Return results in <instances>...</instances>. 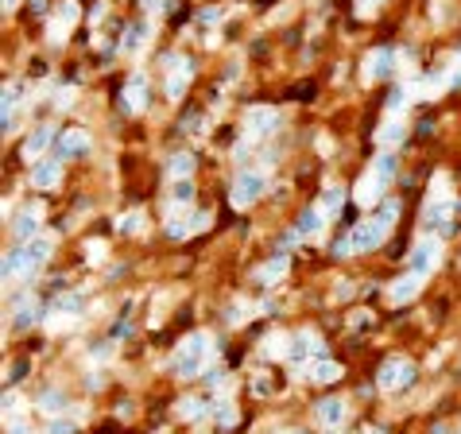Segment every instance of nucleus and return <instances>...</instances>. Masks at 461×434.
<instances>
[{
  "label": "nucleus",
  "instance_id": "nucleus-15",
  "mask_svg": "<svg viewBox=\"0 0 461 434\" xmlns=\"http://www.w3.org/2000/svg\"><path fill=\"white\" fill-rule=\"evenodd\" d=\"M147 105V78L144 74H132V78L125 81V109L128 113H144Z\"/></svg>",
  "mask_w": 461,
  "mask_h": 434
},
{
  "label": "nucleus",
  "instance_id": "nucleus-41",
  "mask_svg": "<svg viewBox=\"0 0 461 434\" xmlns=\"http://www.w3.org/2000/svg\"><path fill=\"white\" fill-rule=\"evenodd\" d=\"M16 411H20V399H16V396H4V415H16Z\"/></svg>",
  "mask_w": 461,
  "mask_h": 434
},
{
  "label": "nucleus",
  "instance_id": "nucleus-37",
  "mask_svg": "<svg viewBox=\"0 0 461 434\" xmlns=\"http://www.w3.org/2000/svg\"><path fill=\"white\" fill-rule=\"evenodd\" d=\"M217 423H221V427H233V423H237V407H229V399H221V407H217Z\"/></svg>",
  "mask_w": 461,
  "mask_h": 434
},
{
  "label": "nucleus",
  "instance_id": "nucleus-31",
  "mask_svg": "<svg viewBox=\"0 0 461 434\" xmlns=\"http://www.w3.org/2000/svg\"><path fill=\"white\" fill-rule=\"evenodd\" d=\"M263 353L268 357H291V338H287V333H268V338H263Z\"/></svg>",
  "mask_w": 461,
  "mask_h": 434
},
{
  "label": "nucleus",
  "instance_id": "nucleus-10",
  "mask_svg": "<svg viewBox=\"0 0 461 434\" xmlns=\"http://www.w3.org/2000/svg\"><path fill=\"white\" fill-rule=\"evenodd\" d=\"M210 214H178L167 221V236H175V241H183V236H194L202 233V229H210Z\"/></svg>",
  "mask_w": 461,
  "mask_h": 434
},
{
  "label": "nucleus",
  "instance_id": "nucleus-40",
  "mask_svg": "<svg viewBox=\"0 0 461 434\" xmlns=\"http://www.w3.org/2000/svg\"><path fill=\"white\" fill-rule=\"evenodd\" d=\"M86 249H89V252H86L89 264H101V260H105V244H101V241H89Z\"/></svg>",
  "mask_w": 461,
  "mask_h": 434
},
{
  "label": "nucleus",
  "instance_id": "nucleus-8",
  "mask_svg": "<svg viewBox=\"0 0 461 434\" xmlns=\"http://www.w3.org/2000/svg\"><path fill=\"white\" fill-rule=\"evenodd\" d=\"M442 260V241L438 236H423V241L411 249V272L415 275H431Z\"/></svg>",
  "mask_w": 461,
  "mask_h": 434
},
{
  "label": "nucleus",
  "instance_id": "nucleus-33",
  "mask_svg": "<svg viewBox=\"0 0 461 434\" xmlns=\"http://www.w3.org/2000/svg\"><path fill=\"white\" fill-rule=\"evenodd\" d=\"M450 217H454V198H450V202H438V206H426V221H431V225H442V229H446Z\"/></svg>",
  "mask_w": 461,
  "mask_h": 434
},
{
  "label": "nucleus",
  "instance_id": "nucleus-43",
  "mask_svg": "<svg viewBox=\"0 0 461 434\" xmlns=\"http://www.w3.org/2000/svg\"><path fill=\"white\" fill-rule=\"evenodd\" d=\"M0 4H4V12H12V8L20 4V0H0Z\"/></svg>",
  "mask_w": 461,
  "mask_h": 434
},
{
  "label": "nucleus",
  "instance_id": "nucleus-22",
  "mask_svg": "<svg viewBox=\"0 0 461 434\" xmlns=\"http://www.w3.org/2000/svg\"><path fill=\"white\" fill-rule=\"evenodd\" d=\"M314 419L322 423V427H337V423L345 419V399H322V404L314 407Z\"/></svg>",
  "mask_w": 461,
  "mask_h": 434
},
{
  "label": "nucleus",
  "instance_id": "nucleus-3",
  "mask_svg": "<svg viewBox=\"0 0 461 434\" xmlns=\"http://www.w3.org/2000/svg\"><path fill=\"white\" fill-rule=\"evenodd\" d=\"M51 249H55L51 236H31L23 249H16L12 256L4 260V283H16V280H23V275H31L47 256H51Z\"/></svg>",
  "mask_w": 461,
  "mask_h": 434
},
{
  "label": "nucleus",
  "instance_id": "nucleus-19",
  "mask_svg": "<svg viewBox=\"0 0 461 434\" xmlns=\"http://www.w3.org/2000/svg\"><path fill=\"white\" fill-rule=\"evenodd\" d=\"M152 35H155V31H152V23H147V20L132 23V28L125 31V51H128V55H140L147 43H152Z\"/></svg>",
  "mask_w": 461,
  "mask_h": 434
},
{
  "label": "nucleus",
  "instance_id": "nucleus-9",
  "mask_svg": "<svg viewBox=\"0 0 461 434\" xmlns=\"http://www.w3.org/2000/svg\"><path fill=\"white\" fill-rule=\"evenodd\" d=\"M163 70H167V97H171V101H178V97L186 93V86H190V78H194V62L171 55V59L163 62Z\"/></svg>",
  "mask_w": 461,
  "mask_h": 434
},
{
  "label": "nucleus",
  "instance_id": "nucleus-17",
  "mask_svg": "<svg viewBox=\"0 0 461 434\" xmlns=\"http://www.w3.org/2000/svg\"><path fill=\"white\" fill-rule=\"evenodd\" d=\"M51 136H55V132H51V125H39L35 132H31L28 140H23V159H28V163H43L39 155H43L47 147H51Z\"/></svg>",
  "mask_w": 461,
  "mask_h": 434
},
{
  "label": "nucleus",
  "instance_id": "nucleus-26",
  "mask_svg": "<svg viewBox=\"0 0 461 434\" xmlns=\"http://www.w3.org/2000/svg\"><path fill=\"white\" fill-rule=\"evenodd\" d=\"M322 225H326L322 210H318V206H310V210H302L299 229H295V233H299V236H314V233H322Z\"/></svg>",
  "mask_w": 461,
  "mask_h": 434
},
{
  "label": "nucleus",
  "instance_id": "nucleus-23",
  "mask_svg": "<svg viewBox=\"0 0 461 434\" xmlns=\"http://www.w3.org/2000/svg\"><path fill=\"white\" fill-rule=\"evenodd\" d=\"M190 175H194V155H186V152L171 155V163H167V178H175V183H186Z\"/></svg>",
  "mask_w": 461,
  "mask_h": 434
},
{
  "label": "nucleus",
  "instance_id": "nucleus-4",
  "mask_svg": "<svg viewBox=\"0 0 461 434\" xmlns=\"http://www.w3.org/2000/svg\"><path fill=\"white\" fill-rule=\"evenodd\" d=\"M210 353H213V338H210V333H190V338L175 349L171 368H175V376H198V372H202V365L210 361Z\"/></svg>",
  "mask_w": 461,
  "mask_h": 434
},
{
  "label": "nucleus",
  "instance_id": "nucleus-25",
  "mask_svg": "<svg viewBox=\"0 0 461 434\" xmlns=\"http://www.w3.org/2000/svg\"><path fill=\"white\" fill-rule=\"evenodd\" d=\"M39 221H43V210H39V206H28L20 217H16L12 233H16V236H31V233L39 229Z\"/></svg>",
  "mask_w": 461,
  "mask_h": 434
},
{
  "label": "nucleus",
  "instance_id": "nucleus-6",
  "mask_svg": "<svg viewBox=\"0 0 461 434\" xmlns=\"http://www.w3.org/2000/svg\"><path fill=\"white\" fill-rule=\"evenodd\" d=\"M411 380H415V365H411L407 357H388V361L380 365V372H376V388L380 392H399V388H407Z\"/></svg>",
  "mask_w": 461,
  "mask_h": 434
},
{
  "label": "nucleus",
  "instance_id": "nucleus-30",
  "mask_svg": "<svg viewBox=\"0 0 461 434\" xmlns=\"http://www.w3.org/2000/svg\"><path fill=\"white\" fill-rule=\"evenodd\" d=\"M190 198H194V186H190V178H186V183H175V186H171L167 206H171V210H183V206H190Z\"/></svg>",
  "mask_w": 461,
  "mask_h": 434
},
{
  "label": "nucleus",
  "instance_id": "nucleus-21",
  "mask_svg": "<svg viewBox=\"0 0 461 434\" xmlns=\"http://www.w3.org/2000/svg\"><path fill=\"white\" fill-rule=\"evenodd\" d=\"M307 376H310L314 384H334V380H341V365L329 361V357H322V361H310Z\"/></svg>",
  "mask_w": 461,
  "mask_h": 434
},
{
  "label": "nucleus",
  "instance_id": "nucleus-27",
  "mask_svg": "<svg viewBox=\"0 0 461 434\" xmlns=\"http://www.w3.org/2000/svg\"><path fill=\"white\" fill-rule=\"evenodd\" d=\"M287 275V256H275V260H268V264L256 272V280L263 283V287H271V283H279Z\"/></svg>",
  "mask_w": 461,
  "mask_h": 434
},
{
  "label": "nucleus",
  "instance_id": "nucleus-35",
  "mask_svg": "<svg viewBox=\"0 0 461 434\" xmlns=\"http://www.w3.org/2000/svg\"><path fill=\"white\" fill-rule=\"evenodd\" d=\"M39 411L59 415L62 411V392H43V396H39Z\"/></svg>",
  "mask_w": 461,
  "mask_h": 434
},
{
  "label": "nucleus",
  "instance_id": "nucleus-1",
  "mask_svg": "<svg viewBox=\"0 0 461 434\" xmlns=\"http://www.w3.org/2000/svg\"><path fill=\"white\" fill-rule=\"evenodd\" d=\"M395 217H399V202H384V210L376 217H368V221H360V225H353L349 233L337 241V256H353V252H368V249H376V244L384 241V236L392 233V225H395Z\"/></svg>",
  "mask_w": 461,
  "mask_h": 434
},
{
  "label": "nucleus",
  "instance_id": "nucleus-32",
  "mask_svg": "<svg viewBox=\"0 0 461 434\" xmlns=\"http://www.w3.org/2000/svg\"><path fill=\"white\" fill-rule=\"evenodd\" d=\"M205 399H178V415H183L186 423H198V419H205Z\"/></svg>",
  "mask_w": 461,
  "mask_h": 434
},
{
  "label": "nucleus",
  "instance_id": "nucleus-39",
  "mask_svg": "<svg viewBox=\"0 0 461 434\" xmlns=\"http://www.w3.org/2000/svg\"><path fill=\"white\" fill-rule=\"evenodd\" d=\"M249 314H252V307H249V302H237V307H233V314H229V326H241Z\"/></svg>",
  "mask_w": 461,
  "mask_h": 434
},
{
  "label": "nucleus",
  "instance_id": "nucleus-34",
  "mask_svg": "<svg viewBox=\"0 0 461 434\" xmlns=\"http://www.w3.org/2000/svg\"><path fill=\"white\" fill-rule=\"evenodd\" d=\"M120 233L140 236V233H144V214H140V210H132V214H125V217H120Z\"/></svg>",
  "mask_w": 461,
  "mask_h": 434
},
{
  "label": "nucleus",
  "instance_id": "nucleus-12",
  "mask_svg": "<svg viewBox=\"0 0 461 434\" xmlns=\"http://www.w3.org/2000/svg\"><path fill=\"white\" fill-rule=\"evenodd\" d=\"M423 280L426 275H415V272H407V275H399V280L392 283V291H388V299L395 302V307H403V302H411L419 291H423Z\"/></svg>",
  "mask_w": 461,
  "mask_h": 434
},
{
  "label": "nucleus",
  "instance_id": "nucleus-29",
  "mask_svg": "<svg viewBox=\"0 0 461 434\" xmlns=\"http://www.w3.org/2000/svg\"><path fill=\"white\" fill-rule=\"evenodd\" d=\"M450 175H434L431 178V194H426V206H438V202H450Z\"/></svg>",
  "mask_w": 461,
  "mask_h": 434
},
{
  "label": "nucleus",
  "instance_id": "nucleus-16",
  "mask_svg": "<svg viewBox=\"0 0 461 434\" xmlns=\"http://www.w3.org/2000/svg\"><path fill=\"white\" fill-rule=\"evenodd\" d=\"M403 136H407V125L399 117H388L380 125V132H376V144H380V152H395L403 144Z\"/></svg>",
  "mask_w": 461,
  "mask_h": 434
},
{
  "label": "nucleus",
  "instance_id": "nucleus-7",
  "mask_svg": "<svg viewBox=\"0 0 461 434\" xmlns=\"http://www.w3.org/2000/svg\"><path fill=\"white\" fill-rule=\"evenodd\" d=\"M244 136L249 140H263V136H271L275 132V125H279V113L271 109V105H252L249 113H244Z\"/></svg>",
  "mask_w": 461,
  "mask_h": 434
},
{
  "label": "nucleus",
  "instance_id": "nucleus-36",
  "mask_svg": "<svg viewBox=\"0 0 461 434\" xmlns=\"http://www.w3.org/2000/svg\"><path fill=\"white\" fill-rule=\"evenodd\" d=\"M31 322H35V302L23 299L20 302V314H16V326H31Z\"/></svg>",
  "mask_w": 461,
  "mask_h": 434
},
{
  "label": "nucleus",
  "instance_id": "nucleus-42",
  "mask_svg": "<svg viewBox=\"0 0 461 434\" xmlns=\"http://www.w3.org/2000/svg\"><path fill=\"white\" fill-rule=\"evenodd\" d=\"M66 105H74V89H59V109H66Z\"/></svg>",
  "mask_w": 461,
  "mask_h": 434
},
{
  "label": "nucleus",
  "instance_id": "nucleus-24",
  "mask_svg": "<svg viewBox=\"0 0 461 434\" xmlns=\"http://www.w3.org/2000/svg\"><path fill=\"white\" fill-rule=\"evenodd\" d=\"M89 152V136L86 132H62V140H59V155H86Z\"/></svg>",
  "mask_w": 461,
  "mask_h": 434
},
{
  "label": "nucleus",
  "instance_id": "nucleus-18",
  "mask_svg": "<svg viewBox=\"0 0 461 434\" xmlns=\"http://www.w3.org/2000/svg\"><path fill=\"white\" fill-rule=\"evenodd\" d=\"M59 178H62L59 159H43V163H35V171H31V186H39V190H55Z\"/></svg>",
  "mask_w": 461,
  "mask_h": 434
},
{
  "label": "nucleus",
  "instance_id": "nucleus-11",
  "mask_svg": "<svg viewBox=\"0 0 461 434\" xmlns=\"http://www.w3.org/2000/svg\"><path fill=\"white\" fill-rule=\"evenodd\" d=\"M392 70H395V51H388V47H376V51L365 55V81L388 78Z\"/></svg>",
  "mask_w": 461,
  "mask_h": 434
},
{
  "label": "nucleus",
  "instance_id": "nucleus-2",
  "mask_svg": "<svg viewBox=\"0 0 461 434\" xmlns=\"http://www.w3.org/2000/svg\"><path fill=\"white\" fill-rule=\"evenodd\" d=\"M392 175H395V155L384 152L376 155V163L360 175L357 190H353V198H357V206H376V202L384 198V190L392 186Z\"/></svg>",
  "mask_w": 461,
  "mask_h": 434
},
{
  "label": "nucleus",
  "instance_id": "nucleus-38",
  "mask_svg": "<svg viewBox=\"0 0 461 434\" xmlns=\"http://www.w3.org/2000/svg\"><path fill=\"white\" fill-rule=\"evenodd\" d=\"M380 4H384V0H357V16H360V20H368V16L380 12Z\"/></svg>",
  "mask_w": 461,
  "mask_h": 434
},
{
  "label": "nucleus",
  "instance_id": "nucleus-28",
  "mask_svg": "<svg viewBox=\"0 0 461 434\" xmlns=\"http://www.w3.org/2000/svg\"><path fill=\"white\" fill-rule=\"evenodd\" d=\"M341 202H345V190H341V186H329L322 198H318V210H322V217H326V221L337 217V214H341Z\"/></svg>",
  "mask_w": 461,
  "mask_h": 434
},
{
  "label": "nucleus",
  "instance_id": "nucleus-5",
  "mask_svg": "<svg viewBox=\"0 0 461 434\" xmlns=\"http://www.w3.org/2000/svg\"><path fill=\"white\" fill-rule=\"evenodd\" d=\"M263 190H268V175H263V171H241L233 190H229V202H233L237 210H249L263 198Z\"/></svg>",
  "mask_w": 461,
  "mask_h": 434
},
{
  "label": "nucleus",
  "instance_id": "nucleus-14",
  "mask_svg": "<svg viewBox=\"0 0 461 434\" xmlns=\"http://www.w3.org/2000/svg\"><path fill=\"white\" fill-rule=\"evenodd\" d=\"M78 4H74V0H62L59 4V16H55L51 20V43H62L66 39V28H74V23H78Z\"/></svg>",
  "mask_w": 461,
  "mask_h": 434
},
{
  "label": "nucleus",
  "instance_id": "nucleus-13",
  "mask_svg": "<svg viewBox=\"0 0 461 434\" xmlns=\"http://www.w3.org/2000/svg\"><path fill=\"white\" fill-rule=\"evenodd\" d=\"M307 357H322V338L314 330H302L291 338V361H307Z\"/></svg>",
  "mask_w": 461,
  "mask_h": 434
},
{
  "label": "nucleus",
  "instance_id": "nucleus-20",
  "mask_svg": "<svg viewBox=\"0 0 461 434\" xmlns=\"http://www.w3.org/2000/svg\"><path fill=\"white\" fill-rule=\"evenodd\" d=\"M16 105H20V86H4V97H0V125H4V136L16 128Z\"/></svg>",
  "mask_w": 461,
  "mask_h": 434
}]
</instances>
